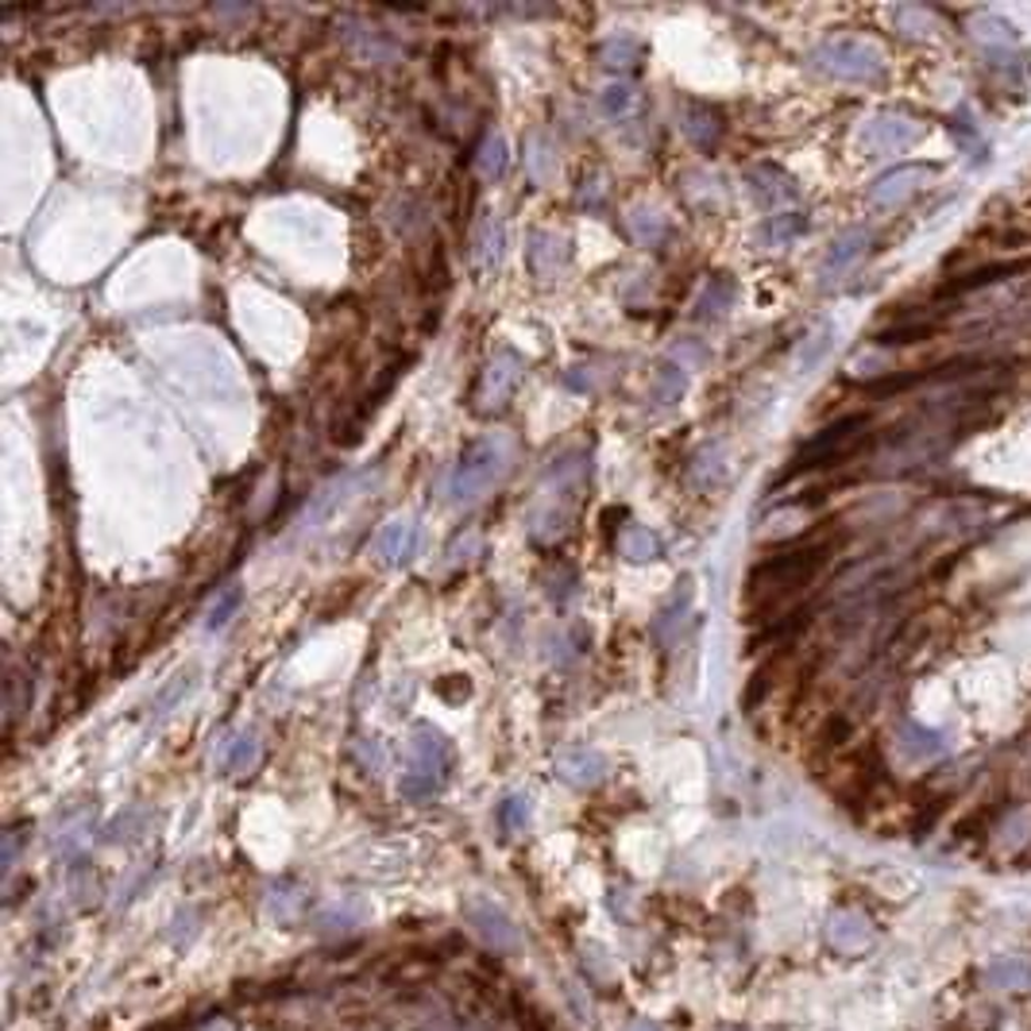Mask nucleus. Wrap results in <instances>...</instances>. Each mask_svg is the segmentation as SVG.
<instances>
[{"label":"nucleus","instance_id":"obj_8","mask_svg":"<svg viewBox=\"0 0 1031 1031\" xmlns=\"http://www.w3.org/2000/svg\"><path fill=\"white\" fill-rule=\"evenodd\" d=\"M376 553L383 564H410L421 553V522L418 518H391V522L379 530Z\"/></svg>","mask_w":1031,"mask_h":1031},{"label":"nucleus","instance_id":"obj_9","mask_svg":"<svg viewBox=\"0 0 1031 1031\" xmlns=\"http://www.w3.org/2000/svg\"><path fill=\"white\" fill-rule=\"evenodd\" d=\"M557 777L572 789H591L607 777V758L599 750H588V745H572V750H560L553 761Z\"/></svg>","mask_w":1031,"mask_h":1031},{"label":"nucleus","instance_id":"obj_20","mask_svg":"<svg viewBox=\"0 0 1031 1031\" xmlns=\"http://www.w3.org/2000/svg\"><path fill=\"white\" fill-rule=\"evenodd\" d=\"M638 101L641 97L630 81H614V86L599 97V112H603L607 120H614V124H622V120H630L638 112Z\"/></svg>","mask_w":1031,"mask_h":1031},{"label":"nucleus","instance_id":"obj_10","mask_svg":"<svg viewBox=\"0 0 1031 1031\" xmlns=\"http://www.w3.org/2000/svg\"><path fill=\"white\" fill-rule=\"evenodd\" d=\"M259 758H263L259 738L251 734V730H237V734L224 738L221 750H217V769H221L224 777H248L251 769L259 765Z\"/></svg>","mask_w":1031,"mask_h":1031},{"label":"nucleus","instance_id":"obj_12","mask_svg":"<svg viewBox=\"0 0 1031 1031\" xmlns=\"http://www.w3.org/2000/svg\"><path fill=\"white\" fill-rule=\"evenodd\" d=\"M870 935H873V928L865 923V915H858V912H839L827 923V939H831V947L842 954L865 951V947H870Z\"/></svg>","mask_w":1031,"mask_h":1031},{"label":"nucleus","instance_id":"obj_11","mask_svg":"<svg viewBox=\"0 0 1031 1031\" xmlns=\"http://www.w3.org/2000/svg\"><path fill=\"white\" fill-rule=\"evenodd\" d=\"M368 923V904L363 900H332L324 904L318 915H313V928L321 935H352Z\"/></svg>","mask_w":1031,"mask_h":1031},{"label":"nucleus","instance_id":"obj_29","mask_svg":"<svg viewBox=\"0 0 1031 1031\" xmlns=\"http://www.w3.org/2000/svg\"><path fill=\"white\" fill-rule=\"evenodd\" d=\"M630 232H634L641 243L657 248V243L664 240V221L657 213H634V217H630Z\"/></svg>","mask_w":1031,"mask_h":1031},{"label":"nucleus","instance_id":"obj_7","mask_svg":"<svg viewBox=\"0 0 1031 1031\" xmlns=\"http://www.w3.org/2000/svg\"><path fill=\"white\" fill-rule=\"evenodd\" d=\"M522 376H525V360L518 352H510V348H502L483 371V383H479V410H494V406L507 402V398L514 394V387L522 383Z\"/></svg>","mask_w":1031,"mask_h":1031},{"label":"nucleus","instance_id":"obj_25","mask_svg":"<svg viewBox=\"0 0 1031 1031\" xmlns=\"http://www.w3.org/2000/svg\"><path fill=\"white\" fill-rule=\"evenodd\" d=\"M808 619H811V611H792V614H784V619H781V622H773V627H769L765 634H758V638H753V649L784 645V641H792L795 634H800L803 627H808Z\"/></svg>","mask_w":1031,"mask_h":1031},{"label":"nucleus","instance_id":"obj_14","mask_svg":"<svg viewBox=\"0 0 1031 1031\" xmlns=\"http://www.w3.org/2000/svg\"><path fill=\"white\" fill-rule=\"evenodd\" d=\"M661 553H664L661 538L649 525H627L619 533V557L630 560V564H645V560H657Z\"/></svg>","mask_w":1031,"mask_h":1031},{"label":"nucleus","instance_id":"obj_33","mask_svg":"<svg viewBox=\"0 0 1031 1031\" xmlns=\"http://www.w3.org/2000/svg\"><path fill=\"white\" fill-rule=\"evenodd\" d=\"M734 1031H738V1028H734Z\"/></svg>","mask_w":1031,"mask_h":1031},{"label":"nucleus","instance_id":"obj_19","mask_svg":"<svg viewBox=\"0 0 1031 1031\" xmlns=\"http://www.w3.org/2000/svg\"><path fill=\"white\" fill-rule=\"evenodd\" d=\"M240 607H243L240 583H224V588H217L213 603H209V611H206V630H224L240 614Z\"/></svg>","mask_w":1031,"mask_h":1031},{"label":"nucleus","instance_id":"obj_6","mask_svg":"<svg viewBox=\"0 0 1031 1031\" xmlns=\"http://www.w3.org/2000/svg\"><path fill=\"white\" fill-rule=\"evenodd\" d=\"M464 920H468V928H472L476 935L491 947V951L510 954V951L522 947V931H518V923L510 920L499 904H491V900H472V904L464 908Z\"/></svg>","mask_w":1031,"mask_h":1031},{"label":"nucleus","instance_id":"obj_16","mask_svg":"<svg viewBox=\"0 0 1031 1031\" xmlns=\"http://www.w3.org/2000/svg\"><path fill=\"white\" fill-rule=\"evenodd\" d=\"M502 248H507V224H502L499 217H491L476 237V267L479 271L491 274L494 267L502 263Z\"/></svg>","mask_w":1031,"mask_h":1031},{"label":"nucleus","instance_id":"obj_2","mask_svg":"<svg viewBox=\"0 0 1031 1031\" xmlns=\"http://www.w3.org/2000/svg\"><path fill=\"white\" fill-rule=\"evenodd\" d=\"M449 773H452L449 738H444L437 727H429V722L413 727L410 750H406V773H402V781H398V792L413 803L433 800V795L444 789Z\"/></svg>","mask_w":1031,"mask_h":1031},{"label":"nucleus","instance_id":"obj_27","mask_svg":"<svg viewBox=\"0 0 1031 1031\" xmlns=\"http://www.w3.org/2000/svg\"><path fill=\"white\" fill-rule=\"evenodd\" d=\"M730 298H734V282L722 279V274H719V279H711V287L703 290V298H700V306H695V313H700V318H719V313L730 306Z\"/></svg>","mask_w":1031,"mask_h":1031},{"label":"nucleus","instance_id":"obj_23","mask_svg":"<svg viewBox=\"0 0 1031 1031\" xmlns=\"http://www.w3.org/2000/svg\"><path fill=\"white\" fill-rule=\"evenodd\" d=\"M939 332L935 321H908V324H889V329L873 332L877 344L897 348V344H920V340H931Z\"/></svg>","mask_w":1031,"mask_h":1031},{"label":"nucleus","instance_id":"obj_28","mask_svg":"<svg viewBox=\"0 0 1031 1031\" xmlns=\"http://www.w3.org/2000/svg\"><path fill=\"white\" fill-rule=\"evenodd\" d=\"M638 59H641V43H634V39H611V43L603 47V62L611 70H630Z\"/></svg>","mask_w":1031,"mask_h":1031},{"label":"nucleus","instance_id":"obj_22","mask_svg":"<svg viewBox=\"0 0 1031 1031\" xmlns=\"http://www.w3.org/2000/svg\"><path fill=\"white\" fill-rule=\"evenodd\" d=\"M684 132L692 136L700 148H711V143L719 140V132H722L719 112L708 109V104H684Z\"/></svg>","mask_w":1031,"mask_h":1031},{"label":"nucleus","instance_id":"obj_5","mask_svg":"<svg viewBox=\"0 0 1031 1031\" xmlns=\"http://www.w3.org/2000/svg\"><path fill=\"white\" fill-rule=\"evenodd\" d=\"M865 429H870V418H865V413H847V418H839L834 426L819 429L811 441L800 444V452L792 457L789 476L815 472V468H831V464L850 460L865 444Z\"/></svg>","mask_w":1031,"mask_h":1031},{"label":"nucleus","instance_id":"obj_30","mask_svg":"<svg viewBox=\"0 0 1031 1031\" xmlns=\"http://www.w3.org/2000/svg\"><path fill=\"white\" fill-rule=\"evenodd\" d=\"M190 680H193V672H178V677H174V684H170L167 692H162L159 700L151 703V714H162V711L170 708V703H178V695H182L186 688H190Z\"/></svg>","mask_w":1031,"mask_h":1031},{"label":"nucleus","instance_id":"obj_24","mask_svg":"<svg viewBox=\"0 0 1031 1031\" xmlns=\"http://www.w3.org/2000/svg\"><path fill=\"white\" fill-rule=\"evenodd\" d=\"M476 167L487 182L507 174V140H502V136H487L483 148H479V156H476Z\"/></svg>","mask_w":1031,"mask_h":1031},{"label":"nucleus","instance_id":"obj_1","mask_svg":"<svg viewBox=\"0 0 1031 1031\" xmlns=\"http://www.w3.org/2000/svg\"><path fill=\"white\" fill-rule=\"evenodd\" d=\"M827 557H831L827 541H795V545L761 557L745 575V599L750 603H773L781 595H792L827 564Z\"/></svg>","mask_w":1031,"mask_h":1031},{"label":"nucleus","instance_id":"obj_31","mask_svg":"<svg viewBox=\"0 0 1031 1031\" xmlns=\"http://www.w3.org/2000/svg\"><path fill=\"white\" fill-rule=\"evenodd\" d=\"M533 148H538V151H533V159H530V167H533V178H538V182H545V178H549V167H545V162H549L545 140H541V136H538V140H533Z\"/></svg>","mask_w":1031,"mask_h":1031},{"label":"nucleus","instance_id":"obj_17","mask_svg":"<svg viewBox=\"0 0 1031 1031\" xmlns=\"http://www.w3.org/2000/svg\"><path fill=\"white\" fill-rule=\"evenodd\" d=\"M985 978L1001 993H1024V989H1031V962H1024V958H1001V962L989 965Z\"/></svg>","mask_w":1031,"mask_h":1031},{"label":"nucleus","instance_id":"obj_3","mask_svg":"<svg viewBox=\"0 0 1031 1031\" xmlns=\"http://www.w3.org/2000/svg\"><path fill=\"white\" fill-rule=\"evenodd\" d=\"M510 452L514 449H510V441L502 433H487L468 444V449L460 452L457 472L449 479V499L460 502V507L483 499V494L510 472Z\"/></svg>","mask_w":1031,"mask_h":1031},{"label":"nucleus","instance_id":"obj_21","mask_svg":"<svg viewBox=\"0 0 1031 1031\" xmlns=\"http://www.w3.org/2000/svg\"><path fill=\"white\" fill-rule=\"evenodd\" d=\"M533 248H530V263L541 279H553L557 267L564 263V240H557L553 232H533Z\"/></svg>","mask_w":1031,"mask_h":1031},{"label":"nucleus","instance_id":"obj_18","mask_svg":"<svg viewBox=\"0 0 1031 1031\" xmlns=\"http://www.w3.org/2000/svg\"><path fill=\"white\" fill-rule=\"evenodd\" d=\"M684 371H688L684 363H661V368L653 371V379H649V398H653L657 406L680 402V394H684V387H688Z\"/></svg>","mask_w":1031,"mask_h":1031},{"label":"nucleus","instance_id":"obj_26","mask_svg":"<svg viewBox=\"0 0 1031 1031\" xmlns=\"http://www.w3.org/2000/svg\"><path fill=\"white\" fill-rule=\"evenodd\" d=\"M499 827L507 834L525 831V827H530V795H525V792L507 795V800L499 803Z\"/></svg>","mask_w":1031,"mask_h":1031},{"label":"nucleus","instance_id":"obj_32","mask_svg":"<svg viewBox=\"0 0 1031 1031\" xmlns=\"http://www.w3.org/2000/svg\"><path fill=\"white\" fill-rule=\"evenodd\" d=\"M630 1031H661V1028H657V1024H634Z\"/></svg>","mask_w":1031,"mask_h":1031},{"label":"nucleus","instance_id":"obj_4","mask_svg":"<svg viewBox=\"0 0 1031 1031\" xmlns=\"http://www.w3.org/2000/svg\"><path fill=\"white\" fill-rule=\"evenodd\" d=\"M583 479H588V468H583L580 457L553 464V472H549L545 487L538 491V502H533V514H530L533 538H538V541H553V538L564 533V525H568V518H572L575 494H580Z\"/></svg>","mask_w":1031,"mask_h":1031},{"label":"nucleus","instance_id":"obj_13","mask_svg":"<svg viewBox=\"0 0 1031 1031\" xmlns=\"http://www.w3.org/2000/svg\"><path fill=\"white\" fill-rule=\"evenodd\" d=\"M1020 271H1028V259H1017V263H989V267H981V271L958 274V279L943 282V287L935 290V298L970 294V290H981V287H989V282H1001V279H1009V274H1020Z\"/></svg>","mask_w":1031,"mask_h":1031},{"label":"nucleus","instance_id":"obj_15","mask_svg":"<svg viewBox=\"0 0 1031 1031\" xmlns=\"http://www.w3.org/2000/svg\"><path fill=\"white\" fill-rule=\"evenodd\" d=\"M267 912H271L279 923H294L298 915L306 912V889L294 881L271 884V892H267Z\"/></svg>","mask_w":1031,"mask_h":1031}]
</instances>
